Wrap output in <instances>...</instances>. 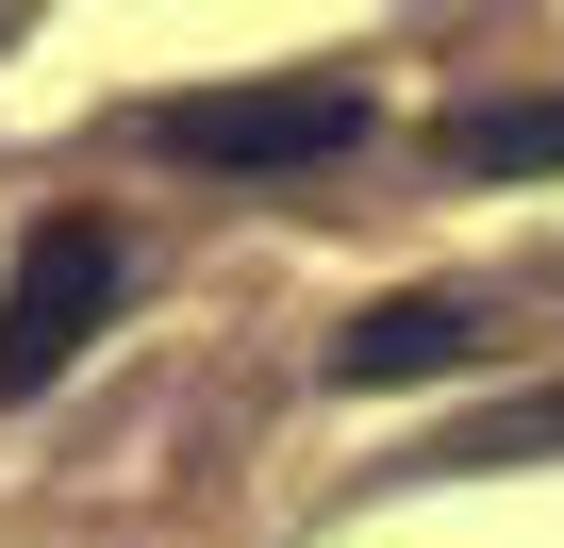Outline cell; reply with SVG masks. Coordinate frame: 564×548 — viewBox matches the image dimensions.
I'll list each match as a JSON object with an SVG mask.
<instances>
[{
  "instance_id": "cell-4",
  "label": "cell",
  "mask_w": 564,
  "mask_h": 548,
  "mask_svg": "<svg viewBox=\"0 0 564 548\" xmlns=\"http://www.w3.org/2000/svg\"><path fill=\"white\" fill-rule=\"evenodd\" d=\"M465 183H514V166H564V100H465L448 133H432Z\"/></svg>"
},
{
  "instance_id": "cell-1",
  "label": "cell",
  "mask_w": 564,
  "mask_h": 548,
  "mask_svg": "<svg viewBox=\"0 0 564 548\" xmlns=\"http://www.w3.org/2000/svg\"><path fill=\"white\" fill-rule=\"evenodd\" d=\"M133 133H150L166 166H249V183H282V166L366 150L382 100H366V67H282V84H216V100H150Z\"/></svg>"
},
{
  "instance_id": "cell-5",
  "label": "cell",
  "mask_w": 564,
  "mask_h": 548,
  "mask_svg": "<svg viewBox=\"0 0 564 548\" xmlns=\"http://www.w3.org/2000/svg\"><path fill=\"white\" fill-rule=\"evenodd\" d=\"M432 465H564V383H547V399H514V416H481V432H448Z\"/></svg>"
},
{
  "instance_id": "cell-2",
  "label": "cell",
  "mask_w": 564,
  "mask_h": 548,
  "mask_svg": "<svg viewBox=\"0 0 564 548\" xmlns=\"http://www.w3.org/2000/svg\"><path fill=\"white\" fill-rule=\"evenodd\" d=\"M117 283H133V249H117L100 216H34L18 283H0V399H51V383L84 366V333L117 316Z\"/></svg>"
},
{
  "instance_id": "cell-3",
  "label": "cell",
  "mask_w": 564,
  "mask_h": 548,
  "mask_svg": "<svg viewBox=\"0 0 564 548\" xmlns=\"http://www.w3.org/2000/svg\"><path fill=\"white\" fill-rule=\"evenodd\" d=\"M448 366H481V300H448V283L366 300V316L333 333V383H349V399H382V383H448Z\"/></svg>"
}]
</instances>
